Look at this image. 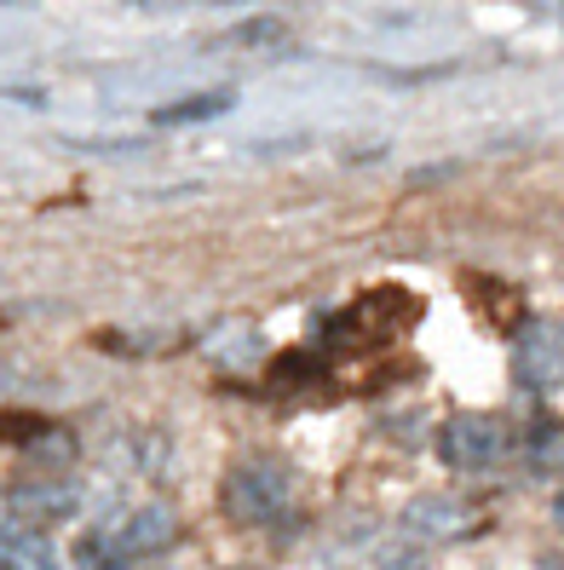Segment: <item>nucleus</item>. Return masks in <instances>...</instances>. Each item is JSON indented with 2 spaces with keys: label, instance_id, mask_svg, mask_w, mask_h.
<instances>
[{
  "label": "nucleus",
  "instance_id": "12",
  "mask_svg": "<svg viewBox=\"0 0 564 570\" xmlns=\"http://www.w3.org/2000/svg\"><path fill=\"white\" fill-rule=\"evenodd\" d=\"M536 570H564V559H558V553H553V559H542V564H536Z\"/></svg>",
  "mask_w": 564,
  "mask_h": 570
},
{
  "label": "nucleus",
  "instance_id": "9",
  "mask_svg": "<svg viewBox=\"0 0 564 570\" xmlns=\"http://www.w3.org/2000/svg\"><path fill=\"white\" fill-rule=\"evenodd\" d=\"M18 508H36V513L63 519V513H76V495H70V490H23V495H18Z\"/></svg>",
  "mask_w": 564,
  "mask_h": 570
},
{
  "label": "nucleus",
  "instance_id": "1",
  "mask_svg": "<svg viewBox=\"0 0 564 570\" xmlns=\"http://www.w3.org/2000/svg\"><path fill=\"white\" fill-rule=\"evenodd\" d=\"M294 501V466L277 455H248L225 484V508L237 524H277Z\"/></svg>",
  "mask_w": 564,
  "mask_h": 570
},
{
  "label": "nucleus",
  "instance_id": "11",
  "mask_svg": "<svg viewBox=\"0 0 564 570\" xmlns=\"http://www.w3.org/2000/svg\"><path fill=\"white\" fill-rule=\"evenodd\" d=\"M553 524L564 530V490H558V501H553Z\"/></svg>",
  "mask_w": 564,
  "mask_h": 570
},
{
  "label": "nucleus",
  "instance_id": "3",
  "mask_svg": "<svg viewBox=\"0 0 564 570\" xmlns=\"http://www.w3.org/2000/svg\"><path fill=\"white\" fill-rule=\"evenodd\" d=\"M507 450V426L495 415H455L438 432V455L455 466V473H489Z\"/></svg>",
  "mask_w": 564,
  "mask_h": 570
},
{
  "label": "nucleus",
  "instance_id": "10",
  "mask_svg": "<svg viewBox=\"0 0 564 570\" xmlns=\"http://www.w3.org/2000/svg\"><path fill=\"white\" fill-rule=\"evenodd\" d=\"M380 570H426V559L420 553H392V559H380Z\"/></svg>",
  "mask_w": 564,
  "mask_h": 570
},
{
  "label": "nucleus",
  "instance_id": "7",
  "mask_svg": "<svg viewBox=\"0 0 564 570\" xmlns=\"http://www.w3.org/2000/svg\"><path fill=\"white\" fill-rule=\"evenodd\" d=\"M237 105V92L230 87H214V92H190V98H174V105L156 110V127H185V121H214Z\"/></svg>",
  "mask_w": 564,
  "mask_h": 570
},
{
  "label": "nucleus",
  "instance_id": "5",
  "mask_svg": "<svg viewBox=\"0 0 564 570\" xmlns=\"http://www.w3.org/2000/svg\"><path fill=\"white\" fill-rule=\"evenodd\" d=\"M0 570H58V553L41 530H7L0 535Z\"/></svg>",
  "mask_w": 564,
  "mask_h": 570
},
{
  "label": "nucleus",
  "instance_id": "2",
  "mask_svg": "<svg viewBox=\"0 0 564 570\" xmlns=\"http://www.w3.org/2000/svg\"><path fill=\"white\" fill-rule=\"evenodd\" d=\"M513 381L524 392H558L564 386V323L530 317L513 341Z\"/></svg>",
  "mask_w": 564,
  "mask_h": 570
},
{
  "label": "nucleus",
  "instance_id": "8",
  "mask_svg": "<svg viewBox=\"0 0 564 570\" xmlns=\"http://www.w3.org/2000/svg\"><path fill=\"white\" fill-rule=\"evenodd\" d=\"M530 461H536V473L564 466V432L558 426H536V439H530Z\"/></svg>",
  "mask_w": 564,
  "mask_h": 570
},
{
  "label": "nucleus",
  "instance_id": "6",
  "mask_svg": "<svg viewBox=\"0 0 564 570\" xmlns=\"http://www.w3.org/2000/svg\"><path fill=\"white\" fill-rule=\"evenodd\" d=\"M404 524L420 530V535H455V530H467V508L449 495H420V501H409Z\"/></svg>",
  "mask_w": 564,
  "mask_h": 570
},
{
  "label": "nucleus",
  "instance_id": "4",
  "mask_svg": "<svg viewBox=\"0 0 564 570\" xmlns=\"http://www.w3.org/2000/svg\"><path fill=\"white\" fill-rule=\"evenodd\" d=\"M174 530H179V519H174L168 501H145V508H132V513L121 519V530L110 535V542H116L121 559H145V553H161V548H168Z\"/></svg>",
  "mask_w": 564,
  "mask_h": 570
},
{
  "label": "nucleus",
  "instance_id": "13",
  "mask_svg": "<svg viewBox=\"0 0 564 570\" xmlns=\"http://www.w3.org/2000/svg\"><path fill=\"white\" fill-rule=\"evenodd\" d=\"M0 535H7V524H0Z\"/></svg>",
  "mask_w": 564,
  "mask_h": 570
}]
</instances>
